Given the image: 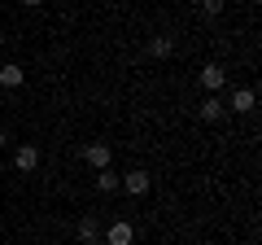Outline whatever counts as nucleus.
Wrapping results in <instances>:
<instances>
[{
	"label": "nucleus",
	"mask_w": 262,
	"mask_h": 245,
	"mask_svg": "<svg viewBox=\"0 0 262 245\" xmlns=\"http://www.w3.org/2000/svg\"><path fill=\"white\" fill-rule=\"evenodd\" d=\"M22 5H31V9H35V5H44V0H22Z\"/></svg>",
	"instance_id": "14"
},
{
	"label": "nucleus",
	"mask_w": 262,
	"mask_h": 245,
	"mask_svg": "<svg viewBox=\"0 0 262 245\" xmlns=\"http://www.w3.org/2000/svg\"><path fill=\"white\" fill-rule=\"evenodd\" d=\"M83 158L92 162L96 171H110V145H101V140H96V145H88V149H83Z\"/></svg>",
	"instance_id": "4"
},
{
	"label": "nucleus",
	"mask_w": 262,
	"mask_h": 245,
	"mask_svg": "<svg viewBox=\"0 0 262 245\" xmlns=\"http://www.w3.org/2000/svg\"><path fill=\"white\" fill-rule=\"evenodd\" d=\"M96 189H101V193H114V189H118V175H110V171H96Z\"/></svg>",
	"instance_id": "11"
},
{
	"label": "nucleus",
	"mask_w": 262,
	"mask_h": 245,
	"mask_svg": "<svg viewBox=\"0 0 262 245\" xmlns=\"http://www.w3.org/2000/svg\"><path fill=\"white\" fill-rule=\"evenodd\" d=\"M223 84H227L223 66H214V62H210V66H201V88H206V92H219Z\"/></svg>",
	"instance_id": "3"
},
{
	"label": "nucleus",
	"mask_w": 262,
	"mask_h": 245,
	"mask_svg": "<svg viewBox=\"0 0 262 245\" xmlns=\"http://www.w3.org/2000/svg\"><path fill=\"white\" fill-rule=\"evenodd\" d=\"M13 167H18V171H35L39 167V149H35V145H22V149L13 153Z\"/></svg>",
	"instance_id": "5"
},
{
	"label": "nucleus",
	"mask_w": 262,
	"mask_h": 245,
	"mask_svg": "<svg viewBox=\"0 0 262 245\" xmlns=\"http://www.w3.org/2000/svg\"><path fill=\"white\" fill-rule=\"evenodd\" d=\"M5 140H9V136H5V127H0V149H5Z\"/></svg>",
	"instance_id": "13"
},
{
	"label": "nucleus",
	"mask_w": 262,
	"mask_h": 245,
	"mask_svg": "<svg viewBox=\"0 0 262 245\" xmlns=\"http://www.w3.org/2000/svg\"><path fill=\"white\" fill-rule=\"evenodd\" d=\"M136 241V228H131V219H114L110 232H105V245H131Z\"/></svg>",
	"instance_id": "1"
},
{
	"label": "nucleus",
	"mask_w": 262,
	"mask_h": 245,
	"mask_svg": "<svg viewBox=\"0 0 262 245\" xmlns=\"http://www.w3.org/2000/svg\"><path fill=\"white\" fill-rule=\"evenodd\" d=\"M118 189H127L131 197H144L149 193V171H131L127 179H118Z\"/></svg>",
	"instance_id": "2"
},
{
	"label": "nucleus",
	"mask_w": 262,
	"mask_h": 245,
	"mask_svg": "<svg viewBox=\"0 0 262 245\" xmlns=\"http://www.w3.org/2000/svg\"><path fill=\"white\" fill-rule=\"evenodd\" d=\"M206 13H210V18H219V13H223V0H206Z\"/></svg>",
	"instance_id": "12"
},
{
	"label": "nucleus",
	"mask_w": 262,
	"mask_h": 245,
	"mask_svg": "<svg viewBox=\"0 0 262 245\" xmlns=\"http://www.w3.org/2000/svg\"><path fill=\"white\" fill-rule=\"evenodd\" d=\"M79 241H83V245H96V241H101V223H96V215H83V219H79Z\"/></svg>",
	"instance_id": "6"
},
{
	"label": "nucleus",
	"mask_w": 262,
	"mask_h": 245,
	"mask_svg": "<svg viewBox=\"0 0 262 245\" xmlns=\"http://www.w3.org/2000/svg\"><path fill=\"white\" fill-rule=\"evenodd\" d=\"M253 101H258V96H253V88H241V92L232 96V110H236V114H249Z\"/></svg>",
	"instance_id": "9"
},
{
	"label": "nucleus",
	"mask_w": 262,
	"mask_h": 245,
	"mask_svg": "<svg viewBox=\"0 0 262 245\" xmlns=\"http://www.w3.org/2000/svg\"><path fill=\"white\" fill-rule=\"evenodd\" d=\"M170 48H175V39H170V35H153L149 39V53L153 57H170Z\"/></svg>",
	"instance_id": "10"
},
{
	"label": "nucleus",
	"mask_w": 262,
	"mask_h": 245,
	"mask_svg": "<svg viewBox=\"0 0 262 245\" xmlns=\"http://www.w3.org/2000/svg\"><path fill=\"white\" fill-rule=\"evenodd\" d=\"M196 5H206V0H196Z\"/></svg>",
	"instance_id": "15"
},
{
	"label": "nucleus",
	"mask_w": 262,
	"mask_h": 245,
	"mask_svg": "<svg viewBox=\"0 0 262 245\" xmlns=\"http://www.w3.org/2000/svg\"><path fill=\"white\" fill-rule=\"evenodd\" d=\"M201 118L219 122V118H223V101H219V96H206V101H201Z\"/></svg>",
	"instance_id": "8"
},
{
	"label": "nucleus",
	"mask_w": 262,
	"mask_h": 245,
	"mask_svg": "<svg viewBox=\"0 0 262 245\" xmlns=\"http://www.w3.org/2000/svg\"><path fill=\"white\" fill-rule=\"evenodd\" d=\"M0 84L5 88H22L27 84V70H22L18 62H9V66H0Z\"/></svg>",
	"instance_id": "7"
}]
</instances>
